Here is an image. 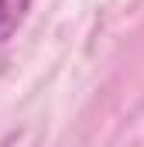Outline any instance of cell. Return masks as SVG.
I'll return each instance as SVG.
<instances>
[{
  "label": "cell",
  "instance_id": "1",
  "mask_svg": "<svg viewBox=\"0 0 144 147\" xmlns=\"http://www.w3.org/2000/svg\"><path fill=\"white\" fill-rule=\"evenodd\" d=\"M28 10H31V0H0V48L17 34Z\"/></svg>",
  "mask_w": 144,
  "mask_h": 147
}]
</instances>
